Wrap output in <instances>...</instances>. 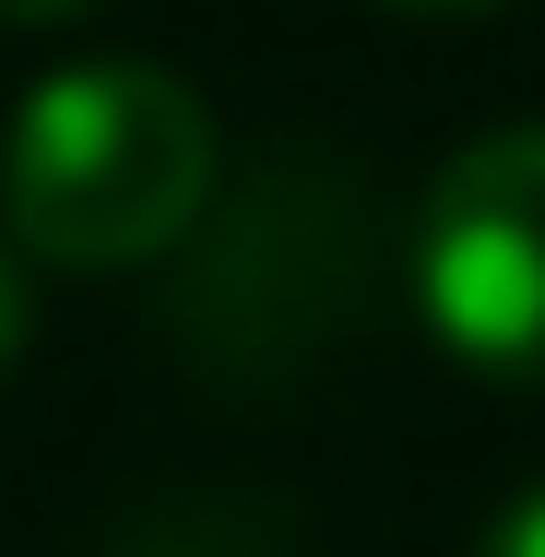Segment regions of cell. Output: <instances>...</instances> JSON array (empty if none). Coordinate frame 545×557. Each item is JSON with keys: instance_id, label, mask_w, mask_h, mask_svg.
<instances>
[{"instance_id": "2", "label": "cell", "mask_w": 545, "mask_h": 557, "mask_svg": "<svg viewBox=\"0 0 545 557\" xmlns=\"http://www.w3.org/2000/svg\"><path fill=\"white\" fill-rule=\"evenodd\" d=\"M404 285L450 368L545 392V119H498L438 154Z\"/></svg>"}, {"instance_id": "5", "label": "cell", "mask_w": 545, "mask_h": 557, "mask_svg": "<svg viewBox=\"0 0 545 557\" xmlns=\"http://www.w3.org/2000/svg\"><path fill=\"white\" fill-rule=\"evenodd\" d=\"M72 12H96V0H0V24H72Z\"/></svg>"}, {"instance_id": "6", "label": "cell", "mask_w": 545, "mask_h": 557, "mask_svg": "<svg viewBox=\"0 0 545 557\" xmlns=\"http://www.w3.org/2000/svg\"><path fill=\"white\" fill-rule=\"evenodd\" d=\"M392 12H498V0H392Z\"/></svg>"}, {"instance_id": "4", "label": "cell", "mask_w": 545, "mask_h": 557, "mask_svg": "<svg viewBox=\"0 0 545 557\" xmlns=\"http://www.w3.org/2000/svg\"><path fill=\"white\" fill-rule=\"evenodd\" d=\"M24 356V249L0 237V368Z\"/></svg>"}, {"instance_id": "3", "label": "cell", "mask_w": 545, "mask_h": 557, "mask_svg": "<svg viewBox=\"0 0 545 557\" xmlns=\"http://www.w3.org/2000/svg\"><path fill=\"white\" fill-rule=\"evenodd\" d=\"M474 557H545V486H534V498H510V510H498V534H486Z\"/></svg>"}, {"instance_id": "1", "label": "cell", "mask_w": 545, "mask_h": 557, "mask_svg": "<svg viewBox=\"0 0 545 557\" xmlns=\"http://www.w3.org/2000/svg\"><path fill=\"white\" fill-rule=\"evenodd\" d=\"M225 178L214 108L154 60H60L0 131V237L48 273L166 261Z\"/></svg>"}]
</instances>
